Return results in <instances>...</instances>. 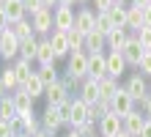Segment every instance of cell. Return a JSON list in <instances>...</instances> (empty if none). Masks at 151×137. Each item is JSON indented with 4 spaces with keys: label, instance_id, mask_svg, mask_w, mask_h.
<instances>
[{
    "label": "cell",
    "instance_id": "obj_1",
    "mask_svg": "<svg viewBox=\"0 0 151 137\" xmlns=\"http://www.w3.org/2000/svg\"><path fill=\"white\" fill-rule=\"evenodd\" d=\"M30 25H33L36 39H50V33L55 30V11L52 8H41L39 14L30 16Z\"/></svg>",
    "mask_w": 151,
    "mask_h": 137
},
{
    "label": "cell",
    "instance_id": "obj_2",
    "mask_svg": "<svg viewBox=\"0 0 151 137\" xmlns=\"http://www.w3.org/2000/svg\"><path fill=\"white\" fill-rule=\"evenodd\" d=\"M63 74H69V77L77 80V82L88 80V52H72V55H69Z\"/></svg>",
    "mask_w": 151,
    "mask_h": 137
},
{
    "label": "cell",
    "instance_id": "obj_3",
    "mask_svg": "<svg viewBox=\"0 0 151 137\" xmlns=\"http://www.w3.org/2000/svg\"><path fill=\"white\" fill-rule=\"evenodd\" d=\"M19 39L11 33V27H6V30H0V58L3 60H17L19 58Z\"/></svg>",
    "mask_w": 151,
    "mask_h": 137
},
{
    "label": "cell",
    "instance_id": "obj_4",
    "mask_svg": "<svg viewBox=\"0 0 151 137\" xmlns=\"http://www.w3.org/2000/svg\"><path fill=\"white\" fill-rule=\"evenodd\" d=\"M39 121H41V129H44V132H50L52 137H58L60 129H66V126H63V118H60V110H58V107H52V104L44 107V113H41Z\"/></svg>",
    "mask_w": 151,
    "mask_h": 137
},
{
    "label": "cell",
    "instance_id": "obj_5",
    "mask_svg": "<svg viewBox=\"0 0 151 137\" xmlns=\"http://www.w3.org/2000/svg\"><path fill=\"white\" fill-rule=\"evenodd\" d=\"M74 30H80L83 36L96 30V11L91 6H80L77 8V14H74Z\"/></svg>",
    "mask_w": 151,
    "mask_h": 137
},
{
    "label": "cell",
    "instance_id": "obj_6",
    "mask_svg": "<svg viewBox=\"0 0 151 137\" xmlns=\"http://www.w3.org/2000/svg\"><path fill=\"white\" fill-rule=\"evenodd\" d=\"M121 55H124V60H127V66H132V69H137V66H140V60H143L146 49L140 47V41H137V36H135V33H132V36H129V41L124 44Z\"/></svg>",
    "mask_w": 151,
    "mask_h": 137
},
{
    "label": "cell",
    "instance_id": "obj_7",
    "mask_svg": "<svg viewBox=\"0 0 151 137\" xmlns=\"http://www.w3.org/2000/svg\"><path fill=\"white\" fill-rule=\"evenodd\" d=\"M124 88H127V90H129V96L140 104V102L148 96V77H143V74L137 71V74H132L127 82H124Z\"/></svg>",
    "mask_w": 151,
    "mask_h": 137
},
{
    "label": "cell",
    "instance_id": "obj_8",
    "mask_svg": "<svg viewBox=\"0 0 151 137\" xmlns=\"http://www.w3.org/2000/svg\"><path fill=\"white\" fill-rule=\"evenodd\" d=\"M88 77L99 82L102 77H107V52H96L88 55Z\"/></svg>",
    "mask_w": 151,
    "mask_h": 137
},
{
    "label": "cell",
    "instance_id": "obj_9",
    "mask_svg": "<svg viewBox=\"0 0 151 137\" xmlns=\"http://www.w3.org/2000/svg\"><path fill=\"white\" fill-rule=\"evenodd\" d=\"M135 107H137V102H135V99L129 96V90L121 85V88H118V93L113 96V113H118V115L124 118V115H129V113H132Z\"/></svg>",
    "mask_w": 151,
    "mask_h": 137
},
{
    "label": "cell",
    "instance_id": "obj_10",
    "mask_svg": "<svg viewBox=\"0 0 151 137\" xmlns=\"http://www.w3.org/2000/svg\"><path fill=\"white\" fill-rule=\"evenodd\" d=\"M148 118L140 113V110L135 107L129 115H124V132H127L129 137H140V132H143V126H146Z\"/></svg>",
    "mask_w": 151,
    "mask_h": 137
},
{
    "label": "cell",
    "instance_id": "obj_11",
    "mask_svg": "<svg viewBox=\"0 0 151 137\" xmlns=\"http://www.w3.org/2000/svg\"><path fill=\"white\" fill-rule=\"evenodd\" d=\"M121 129H124V118L118 113H110L99 121V137H115Z\"/></svg>",
    "mask_w": 151,
    "mask_h": 137
},
{
    "label": "cell",
    "instance_id": "obj_12",
    "mask_svg": "<svg viewBox=\"0 0 151 137\" xmlns=\"http://www.w3.org/2000/svg\"><path fill=\"white\" fill-rule=\"evenodd\" d=\"M44 99H47V104H52V107H60L63 102H69V88L63 85V82H52V85H47V93H44Z\"/></svg>",
    "mask_w": 151,
    "mask_h": 137
},
{
    "label": "cell",
    "instance_id": "obj_13",
    "mask_svg": "<svg viewBox=\"0 0 151 137\" xmlns=\"http://www.w3.org/2000/svg\"><path fill=\"white\" fill-rule=\"evenodd\" d=\"M74 8H69V6H58L55 8V30H63V33H69V30H74Z\"/></svg>",
    "mask_w": 151,
    "mask_h": 137
},
{
    "label": "cell",
    "instance_id": "obj_14",
    "mask_svg": "<svg viewBox=\"0 0 151 137\" xmlns=\"http://www.w3.org/2000/svg\"><path fill=\"white\" fill-rule=\"evenodd\" d=\"M14 126H17V134H36V132H41V121H39V118H36V113H28V115H19V118H17V121H14Z\"/></svg>",
    "mask_w": 151,
    "mask_h": 137
},
{
    "label": "cell",
    "instance_id": "obj_15",
    "mask_svg": "<svg viewBox=\"0 0 151 137\" xmlns=\"http://www.w3.org/2000/svg\"><path fill=\"white\" fill-rule=\"evenodd\" d=\"M50 44H52V49H55L58 58H69V55H72V47H69V33H63V30H52V33H50Z\"/></svg>",
    "mask_w": 151,
    "mask_h": 137
},
{
    "label": "cell",
    "instance_id": "obj_16",
    "mask_svg": "<svg viewBox=\"0 0 151 137\" xmlns=\"http://www.w3.org/2000/svg\"><path fill=\"white\" fill-rule=\"evenodd\" d=\"M77 93H80V99H83L85 104H96L99 102V82L96 80H83L80 82V88H77Z\"/></svg>",
    "mask_w": 151,
    "mask_h": 137
},
{
    "label": "cell",
    "instance_id": "obj_17",
    "mask_svg": "<svg viewBox=\"0 0 151 137\" xmlns=\"http://www.w3.org/2000/svg\"><path fill=\"white\" fill-rule=\"evenodd\" d=\"M127 60H124V55L121 52H107V77H115V80H121L124 74H127Z\"/></svg>",
    "mask_w": 151,
    "mask_h": 137
},
{
    "label": "cell",
    "instance_id": "obj_18",
    "mask_svg": "<svg viewBox=\"0 0 151 137\" xmlns=\"http://www.w3.org/2000/svg\"><path fill=\"white\" fill-rule=\"evenodd\" d=\"M88 107H91V104H85L80 96L72 99V126H69V129H77V126L88 123Z\"/></svg>",
    "mask_w": 151,
    "mask_h": 137
},
{
    "label": "cell",
    "instance_id": "obj_19",
    "mask_svg": "<svg viewBox=\"0 0 151 137\" xmlns=\"http://www.w3.org/2000/svg\"><path fill=\"white\" fill-rule=\"evenodd\" d=\"M11 99H14V107H17V113H19V115L33 113V104H36V99H33L30 93H25V88H17L14 93H11Z\"/></svg>",
    "mask_w": 151,
    "mask_h": 137
},
{
    "label": "cell",
    "instance_id": "obj_20",
    "mask_svg": "<svg viewBox=\"0 0 151 137\" xmlns=\"http://www.w3.org/2000/svg\"><path fill=\"white\" fill-rule=\"evenodd\" d=\"M3 11L8 16V22H19V19H28V8H25V0H6Z\"/></svg>",
    "mask_w": 151,
    "mask_h": 137
},
{
    "label": "cell",
    "instance_id": "obj_21",
    "mask_svg": "<svg viewBox=\"0 0 151 137\" xmlns=\"http://www.w3.org/2000/svg\"><path fill=\"white\" fill-rule=\"evenodd\" d=\"M58 60L55 49H52L50 39H39V49H36V63L39 66H52V63Z\"/></svg>",
    "mask_w": 151,
    "mask_h": 137
},
{
    "label": "cell",
    "instance_id": "obj_22",
    "mask_svg": "<svg viewBox=\"0 0 151 137\" xmlns=\"http://www.w3.org/2000/svg\"><path fill=\"white\" fill-rule=\"evenodd\" d=\"M104 49H107V36H102L96 30H91L85 36V52L88 55H96V52H104Z\"/></svg>",
    "mask_w": 151,
    "mask_h": 137
},
{
    "label": "cell",
    "instance_id": "obj_23",
    "mask_svg": "<svg viewBox=\"0 0 151 137\" xmlns=\"http://www.w3.org/2000/svg\"><path fill=\"white\" fill-rule=\"evenodd\" d=\"M129 36H132V33L127 30V27H115V30L107 36V49H110V52H121L124 44L129 41Z\"/></svg>",
    "mask_w": 151,
    "mask_h": 137
},
{
    "label": "cell",
    "instance_id": "obj_24",
    "mask_svg": "<svg viewBox=\"0 0 151 137\" xmlns=\"http://www.w3.org/2000/svg\"><path fill=\"white\" fill-rule=\"evenodd\" d=\"M11 66H14V74H17V80H19V88L25 85V82H28L33 74H36V71H33L30 66H33V60H25V58H17L14 63H11Z\"/></svg>",
    "mask_w": 151,
    "mask_h": 137
},
{
    "label": "cell",
    "instance_id": "obj_25",
    "mask_svg": "<svg viewBox=\"0 0 151 137\" xmlns=\"http://www.w3.org/2000/svg\"><path fill=\"white\" fill-rule=\"evenodd\" d=\"M140 27H146V19H143V8H137V6H129V8H127V30L137 33Z\"/></svg>",
    "mask_w": 151,
    "mask_h": 137
},
{
    "label": "cell",
    "instance_id": "obj_26",
    "mask_svg": "<svg viewBox=\"0 0 151 137\" xmlns=\"http://www.w3.org/2000/svg\"><path fill=\"white\" fill-rule=\"evenodd\" d=\"M118 80L115 77H102L99 80V99H104V102H113V96L118 93Z\"/></svg>",
    "mask_w": 151,
    "mask_h": 137
},
{
    "label": "cell",
    "instance_id": "obj_27",
    "mask_svg": "<svg viewBox=\"0 0 151 137\" xmlns=\"http://www.w3.org/2000/svg\"><path fill=\"white\" fill-rule=\"evenodd\" d=\"M0 118H3V121H17V118H19V113H17V107H14L11 93L0 99Z\"/></svg>",
    "mask_w": 151,
    "mask_h": 137
},
{
    "label": "cell",
    "instance_id": "obj_28",
    "mask_svg": "<svg viewBox=\"0 0 151 137\" xmlns=\"http://www.w3.org/2000/svg\"><path fill=\"white\" fill-rule=\"evenodd\" d=\"M36 49H39V39H36V36H30V39H25L19 44V58L36 63Z\"/></svg>",
    "mask_w": 151,
    "mask_h": 137
},
{
    "label": "cell",
    "instance_id": "obj_29",
    "mask_svg": "<svg viewBox=\"0 0 151 137\" xmlns=\"http://www.w3.org/2000/svg\"><path fill=\"white\" fill-rule=\"evenodd\" d=\"M22 88H25V93H30L33 99H41L44 93H47V85H44V82L39 80V74H33V77L22 85Z\"/></svg>",
    "mask_w": 151,
    "mask_h": 137
},
{
    "label": "cell",
    "instance_id": "obj_30",
    "mask_svg": "<svg viewBox=\"0 0 151 137\" xmlns=\"http://www.w3.org/2000/svg\"><path fill=\"white\" fill-rule=\"evenodd\" d=\"M11 33H14L19 41L30 39V36H36V33H33V25H30V19H19V22H14V25H11Z\"/></svg>",
    "mask_w": 151,
    "mask_h": 137
},
{
    "label": "cell",
    "instance_id": "obj_31",
    "mask_svg": "<svg viewBox=\"0 0 151 137\" xmlns=\"http://www.w3.org/2000/svg\"><path fill=\"white\" fill-rule=\"evenodd\" d=\"M39 80L44 82V85H52V82H58L60 80V71L55 69V63H52V66H39Z\"/></svg>",
    "mask_w": 151,
    "mask_h": 137
},
{
    "label": "cell",
    "instance_id": "obj_32",
    "mask_svg": "<svg viewBox=\"0 0 151 137\" xmlns=\"http://www.w3.org/2000/svg\"><path fill=\"white\" fill-rule=\"evenodd\" d=\"M0 80H3V85L8 88V93H14V90L19 88V80H17V74H14V66L0 69Z\"/></svg>",
    "mask_w": 151,
    "mask_h": 137
},
{
    "label": "cell",
    "instance_id": "obj_33",
    "mask_svg": "<svg viewBox=\"0 0 151 137\" xmlns=\"http://www.w3.org/2000/svg\"><path fill=\"white\" fill-rule=\"evenodd\" d=\"M115 30V25L110 19V14L104 11V14H96V33H102V36H110Z\"/></svg>",
    "mask_w": 151,
    "mask_h": 137
},
{
    "label": "cell",
    "instance_id": "obj_34",
    "mask_svg": "<svg viewBox=\"0 0 151 137\" xmlns=\"http://www.w3.org/2000/svg\"><path fill=\"white\" fill-rule=\"evenodd\" d=\"M127 8H129V6H113L110 11H107L115 27H127Z\"/></svg>",
    "mask_w": 151,
    "mask_h": 137
},
{
    "label": "cell",
    "instance_id": "obj_35",
    "mask_svg": "<svg viewBox=\"0 0 151 137\" xmlns=\"http://www.w3.org/2000/svg\"><path fill=\"white\" fill-rule=\"evenodd\" d=\"M69 47L72 52H85V36L80 30H69Z\"/></svg>",
    "mask_w": 151,
    "mask_h": 137
},
{
    "label": "cell",
    "instance_id": "obj_36",
    "mask_svg": "<svg viewBox=\"0 0 151 137\" xmlns=\"http://www.w3.org/2000/svg\"><path fill=\"white\" fill-rule=\"evenodd\" d=\"M135 36H137L140 47H143L146 52H151V27H140V30H137Z\"/></svg>",
    "mask_w": 151,
    "mask_h": 137
},
{
    "label": "cell",
    "instance_id": "obj_37",
    "mask_svg": "<svg viewBox=\"0 0 151 137\" xmlns=\"http://www.w3.org/2000/svg\"><path fill=\"white\" fill-rule=\"evenodd\" d=\"M58 110H60V118H63V126L69 129V126H72V99H69V102H63Z\"/></svg>",
    "mask_w": 151,
    "mask_h": 137
},
{
    "label": "cell",
    "instance_id": "obj_38",
    "mask_svg": "<svg viewBox=\"0 0 151 137\" xmlns=\"http://www.w3.org/2000/svg\"><path fill=\"white\" fill-rule=\"evenodd\" d=\"M0 137H17L14 121H3V118H0Z\"/></svg>",
    "mask_w": 151,
    "mask_h": 137
},
{
    "label": "cell",
    "instance_id": "obj_39",
    "mask_svg": "<svg viewBox=\"0 0 151 137\" xmlns=\"http://www.w3.org/2000/svg\"><path fill=\"white\" fill-rule=\"evenodd\" d=\"M137 71H140L143 77H148V80H151V52H146V55H143V60H140Z\"/></svg>",
    "mask_w": 151,
    "mask_h": 137
},
{
    "label": "cell",
    "instance_id": "obj_40",
    "mask_svg": "<svg viewBox=\"0 0 151 137\" xmlns=\"http://www.w3.org/2000/svg\"><path fill=\"white\" fill-rule=\"evenodd\" d=\"M91 3L96 6V8H93L96 14H104V11H110V8L115 6V0H91Z\"/></svg>",
    "mask_w": 151,
    "mask_h": 137
},
{
    "label": "cell",
    "instance_id": "obj_41",
    "mask_svg": "<svg viewBox=\"0 0 151 137\" xmlns=\"http://www.w3.org/2000/svg\"><path fill=\"white\" fill-rule=\"evenodd\" d=\"M25 8H28V14H39L41 8H44V0H25Z\"/></svg>",
    "mask_w": 151,
    "mask_h": 137
},
{
    "label": "cell",
    "instance_id": "obj_42",
    "mask_svg": "<svg viewBox=\"0 0 151 137\" xmlns=\"http://www.w3.org/2000/svg\"><path fill=\"white\" fill-rule=\"evenodd\" d=\"M137 110H140V113H143L146 118H151V93H148V96L143 99V102L137 104Z\"/></svg>",
    "mask_w": 151,
    "mask_h": 137
},
{
    "label": "cell",
    "instance_id": "obj_43",
    "mask_svg": "<svg viewBox=\"0 0 151 137\" xmlns=\"http://www.w3.org/2000/svg\"><path fill=\"white\" fill-rule=\"evenodd\" d=\"M6 27H11V22H8L6 11H3V8H0V30H6Z\"/></svg>",
    "mask_w": 151,
    "mask_h": 137
},
{
    "label": "cell",
    "instance_id": "obj_44",
    "mask_svg": "<svg viewBox=\"0 0 151 137\" xmlns=\"http://www.w3.org/2000/svg\"><path fill=\"white\" fill-rule=\"evenodd\" d=\"M143 19H146V27H151V6L143 8Z\"/></svg>",
    "mask_w": 151,
    "mask_h": 137
},
{
    "label": "cell",
    "instance_id": "obj_45",
    "mask_svg": "<svg viewBox=\"0 0 151 137\" xmlns=\"http://www.w3.org/2000/svg\"><path fill=\"white\" fill-rule=\"evenodd\" d=\"M140 137H151V118L146 121V126H143V132H140Z\"/></svg>",
    "mask_w": 151,
    "mask_h": 137
},
{
    "label": "cell",
    "instance_id": "obj_46",
    "mask_svg": "<svg viewBox=\"0 0 151 137\" xmlns=\"http://www.w3.org/2000/svg\"><path fill=\"white\" fill-rule=\"evenodd\" d=\"M132 6H137V8H148V6H151V0H132Z\"/></svg>",
    "mask_w": 151,
    "mask_h": 137
},
{
    "label": "cell",
    "instance_id": "obj_47",
    "mask_svg": "<svg viewBox=\"0 0 151 137\" xmlns=\"http://www.w3.org/2000/svg\"><path fill=\"white\" fill-rule=\"evenodd\" d=\"M63 137H83V132H80V129H66Z\"/></svg>",
    "mask_w": 151,
    "mask_h": 137
},
{
    "label": "cell",
    "instance_id": "obj_48",
    "mask_svg": "<svg viewBox=\"0 0 151 137\" xmlns=\"http://www.w3.org/2000/svg\"><path fill=\"white\" fill-rule=\"evenodd\" d=\"M58 6H69V8H74V6H80L77 0H58Z\"/></svg>",
    "mask_w": 151,
    "mask_h": 137
},
{
    "label": "cell",
    "instance_id": "obj_49",
    "mask_svg": "<svg viewBox=\"0 0 151 137\" xmlns=\"http://www.w3.org/2000/svg\"><path fill=\"white\" fill-rule=\"evenodd\" d=\"M44 8H52V11H55V8H58V0H44Z\"/></svg>",
    "mask_w": 151,
    "mask_h": 137
},
{
    "label": "cell",
    "instance_id": "obj_50",
    "mask_svg": "<svg viewBox=\"0 0 151 137\" xmlns=\"http://www.w3.org/2000/svg\"><path fill=\"white\" fill-rule=\"evenodd\" d=\"M3 96H8V88L3 85V80H0V99H3Z\"/></svg>",
    "mask_w": 151,
    "mask_h": 137
},
{
    "label": "cell",
    "instance_id": "obj_51",
    "mask_svg": "<svg viewBox=\"0 0 151 137\" xmlns=\"http://www.w3.org/2000/svg\"><path fill=\"white\" fill-rule=\"evenodd\" d=\"M33 137H52V134H50V132H44V129H41V132H36V134H33Z\"/></svg>",
    "mask_w": 151,
    "mask_h": 137
},
{
    "label": "cell",
    "instance_id": "obj_52",
    "mask_svg": "<svg viewBox=\"0 0 151 137\" xmlns=\"http://www.w3.org/2000/svg\"><path fill=\"white\" fill-rule=\"evenodd\" d=\"M115 6H132V0H115Z\"/></svg>",
    "mask_w": 151,
    "mask_h": 137
},
{
    "label": "cell",
    "instance_id": "obj_53",
    "mask_svg": "<svg viewBox=\"0 0 151 137\" xmlns=\"http://www.w3.org/2000/svg\"><path fill=\"white\" fill-rule=\"evenodd\" d=\"M115 137H129V134H127V132H124V129H121V132H118V134H115Z\"/></svg>",
    "mask_w": 151,
    "mask_h": 137
},
{
    "label": "cell",
    "instance_id": "obj_54",
    "mask_svg": "<svg viewBox=\"0 0 151 137\" xmlns=\"http://www.w3.org/2000/svg\"><path fill=\"white\" fill-rule=\"evenodd\" d=\"M77 3H80V6H85V3H91V0H77Z\"/></svg>",
    "mask_w": 151,
    "mask_h": 137
},
{
    "label": "cell",
    "instance_id": "obj_55",
    "mask_svg": "<svg viewBox=\"0 0 151 137\" xmlns=\"http://www.w3.org/2000/svg\"><path fill=\"white\" fill-rule=\"evenodd\" d=\"M3 6H6V0H0V8H3Z\"/></svg>",
    "mask_w": 151,
    "mask_h": 137
},
{
    "label": "cell",
    "instance_id": "obj_56",
    "mask_svg": "<svg viewBox=\"0 0 151 137\" xmlns=\"http://www.w3.org/2000/svg\"><path fill=\"white\" fill-rule=\"evenodd\" d=\"M148 93H151V80H148Z\"/></svg>",
    "mask_w": 151,
    "mask_h": 137
}]
</instances>
